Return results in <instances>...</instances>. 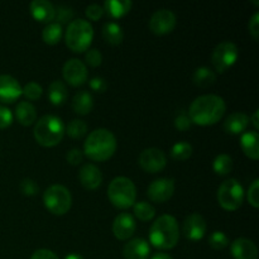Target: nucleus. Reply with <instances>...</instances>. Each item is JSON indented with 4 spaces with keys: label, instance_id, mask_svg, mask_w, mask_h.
Instances as JSON below:
<instances>
[{
    "label": "nucleus",
    "instance_id": "f257e3e1",
    "mask_svg": "<svg viewBox=\"0 0 259 259\" xmlns=\"http://www.w3.org/2000/svg\"><path fill=\"white\" fill-rule=\"evenodd\" d=\"M227 105L224 99L218 95H201L195 99L189 109L191 123L197 125H212L224 116Z\"/></svg>",
    "mask_w": 259,
    "mask_h": 259
},
{
    "label": "nucleus",
    "instance_id": "58836bf2",
    "mask_svg": "<svg viewBox=\"0 0 259 259\" xmlns=\"http://www.w3.org/2000/svg\"><path fill=\"white\" fill-rule=\"evenodd\" d=\"M247 197L249 204L252 205L254 209L259 206V180H254L252 185L249 186V190L247 192Z\"/></svg>",
    "mask_w": 259,
    "mask_h": 259
},
{
    "label": "nucleus",
    "instance_id": "a19ab883",
    "mask_svg": "<svg viewBox=\"0 0 259 259\" xmlns=\"http://www.w3.org/2000/svg\"><path fill=\"white\" fill-rule=\"evenodd\" d=\"M86 15L90 20H99L104 15V9L99 4H90L86 8Z\"/></svg>",
    "mask_w": 259,
    "mask_h": 259
},
{
    "label": "nucleus",
    "instance_id": "f8f14e48",
    "mask_svg": "<svg viewBox=\"0 0 259 259\" xmlns=\"http://www.w3.org/2000/svg\"><path fill=\"white\" fill-rule=\"evenodd\" d=\"M62 75L67 83L77 88V86L83 85L88 80V67L78 58H71L63 65Z\"/></svg>",
    "mask_w": 259,
    "mask_h": 259
},
{
    "label": "nucleus",
    "instance_id": "e433bc0d",
    "mask_svg": "<svg viewBox=\"0 0 259 259\" xmlns=\"http://www.w3.org/2000/svg\"><path fill=\"white\" fill-rule=\"evenodd\" d=\"M20 191L25 196H34L39 191V187L32 179H24L20 182Z\"/></svg>",
    "mask_w": 259,
    "mask_h": 259
},
{
    "label": "nucleus",
    "instance_id": "bb28decb",
    "mask_svg": "<svg viewBox=\"0 0 259 259\" xmlns=\"http://www.w3.org/2000/svg\"><path fill=\"white\" fill-rule=\"evenodd\" d=\"M103 37L109 45H120L123 42L124 33L120 25L115 22H108L103 27Z\"/></svg>",
    "mask_w": 259,
    "mask_h": 259
},
{
    "label": "nucleus",
    "instance_id": "f3484780",
    "mask_svg": "<svg viewBox=\"0 0 259 259\" xmlns=\"http://www.w3.org/2000/svg\"><path fill=\"white\" fill-rule=\"evenodd\" d=\"M78 180L86 190H96L103 182V175L95 164L86 163L78 171Z\"/></svg>",
    "mask_w": 259,
    "mask_h": 259
},
{
    "label": "nucleus",
    "instance_id": "20e7f679",
    "mask_svg": "<svg viewBox=\"0 0 259 259\" xmlns=\"http://www.w3.org/2000/svg\"><path fill=\"white\" fill-rule=\"evenodd\" d=\"M33 134L37 143L40 146L55 147L65 136V124L61 118L48 114L38 119Z\"/></svg>",
    "mask_w": 259,
    "mask_h": 259
},
{
    "label": "nucleus",
    "instance_id": "37998d69",
    "mask_svg": "<svg viewBox=\"0 0 259 259\" xmlns=\"http://www.w3.org/2000/svg\"><path fill=\"white\" fill-rule=\"evenodd\" d=\"M248 28H249V33L252 34L253 39L258 40L259 38V13L258 12H255L254 14H253V17L250 18Z\"/></svg>",
    "mask_w": 259,
    "mask_h": 259
},
{
    "label": "nucleus",
    "instance_id": "4c0bfd02",
    "mask_svg": "<svg viewBox=\"0 0 259 259\" xmlns=\"http://www.w3.org/2000/svg\"><path fill=\"white\" fill-rule=\"evenodd\" d=\"M85 61L89 66L91 67H98V66L101 65L103 62V55L99 50L96 48H91V50H88L85 55Z\"/></svg>",
    "mask_w": 259,
    "mask_h": 259
},
{
    "label": "nucleus",
    "instance_id": "393cba45",
    "mask_svg": "<svg viewBox=\"0 0 259 259\" xmlns=\"http://www.w3.org/2000/svg\"><path fill=\"white\" fill-rule=\"evenodd\" d=\"M131 0H108L104 3V12L110 18H121L129 13L132 8Z\"/></svg>",
    "mask_w": 259,
    "mask_h": 259
},
{
    "label": "nucleus",
    "instance_id": "ddd939ff",
    "mask_svg": "<svg viewBox=\"0 0 259 259\" xmlns=\"http://www.w3.org/2000/svg\"><path fill=\"white\" fill-rule=\"evenodd\" d=\"M175 194V181L172 179H158L151 182L147 189V195L149 200L153 202H166L174 196Z\"/></svg>",
    "mask_w": 259,
    "mask_h": 259
},
{
    "label": "nucleus",
    "instance_id": "7c9ffc66",
    "mask_svg": "<svg viewBox=\"0 0 259 259\" xmlns=\"http://www.w3.org/2000/svg\"><path fill=\"white\" fill-rule=\"evenodd\" d=\"M65 133L72 139H81L88 133V124L81 119H73L65 126Z\"/></svg>",
    "mask_w": 259,
    "mask_h": 259
},
{
    "label": "nucleus",
    "instance_id": "39448f33",
    "mask_svg": "<svg viewBox=\"0 0 259 259\" xmlns=\"http://www.w3.org/2000/svg\"><path fill=\"white\" fill-rule=\"evenodd\" d=\"M94 38V29L85 19L71 20L67 25L65 40L67 47L75 53H82L89 50Z\"/></svg>",
    "mask_w": 259,
    "mask_h": 259
},
{
    "label": "nucleus",
    "instance_id": "c03bdc74",
    "mask_svg": "<svg viewBox=\"0 0 259 259\" xmlns=\"http://www.w3.org/2000/svg\"><path fill=\"white\" fill-rule=\"evenodd\" d=\"M191 120H190V118L186 114H180V115L175 119V126H176V129H179V131H187V129L191 128Z\"/></svg>",
    "mask_w": 259,
    "mask_h": 259
},
{
    "label": "nucleus",
    "instance_id": "7ed1b4c3",
    "mask_svg": "<svg viewBox=\"0 0 259 259\" xmlns=\"http://www.w3.org/2000/svg\"><path fill=\"white\" fill-rule=\"evenodd\" d=\"M180 239L179 223L172 215H162L152 224L149 243L157 249H172Z\"/></svg>",
    "mask_w": 259,
    "mask_h": 259
},
{
    "label": "nucleus",
    "instance_id": "423d86ee",
    "mask_svg": "<svg viewBox=\"0 0 259 259\" xmlns=\"http://www.w3.org/2000/svg\"><path fill=\"white\" fill-rule=\"evenodd\" d=\"M108 197L111 204L115 207H118V209H129V207H132L136 204V185L128 177H115L109 184Z\"/></svg>",
    "mask_w": 259,
    "mask_h": 259
},
{
    "label": "nucleus",
    "instance_id": "49530a36",
    "mask_svg": "<svg viewBox=\"0 0 259 259\" xmlns=\"http://www.w3.org/2000/svg\"><path fill=\"white\" fill-rule=\"evenodd\" d=\"M30 259H58V257L50 249H38L33 253Z\"/></svg>",
    "mask_w": 259,
    "mask_h": 259
},
{
    "label": "nucleus",
    "instance_id": "1a4fd4ad",
    "mask_svg": "<svg viewBox=\"0 0 259 259\" xmlns=\"http://www.w3.org/2000/svg\"><path fill=\"white\" fill-rule=\"evenodd\" d=\"M239 51L233 42H222L214 48L211 55V62L215 70L219 73L225 72L228 68L232 67L238 60Z\"/></svg>",
    "mask_w": 259,
    "mask_h": 259
},
{
    "label": "nucleus",
    "instance_id": "c9c22d12",
    "mask_svg": "<svg viewBox=\"0 0 259 259\" xmlns=\"http://www.w3.org/2000/svg\"><path fill=\"white\" fill-rule=\"evenodd\" d=\"M55 18H57V22L56 23H58V24L71 22V19L73 18L72 8L67 7V5H60V7L56 8Z\"/></svg>",
    "mask_w": 259,
    "mask_h": 259
},
{
    "label": "nucleus",
    "instance_id": "9d476101",
    "mask_svg": "<svg viewBox=\"0 0 259 259\" xmlns=\"http://www.w3.org/2000/svg\"><path fill=\"white\" fill-rule=\"evenodd\" d=\"M138 163L146 172L157 174L161 172L167 164V157L163 151L158 148H147L141 152L138 157Z\"/></svg>",
    "mask_w": 259,
    "mask_h": 259
},
{
    "label": "nucleus",
    "instance_id": "ea45409f",
    "mask_svg": "<svg viewBox=\"0 0 259 259\" xmlns=\"http://www.w3.org/2000/svg\"><path fill=\"white\" fill-rule=\"evenodd\" d=\"M13 123V113L10 109L0 105V129H5L12 125Z\"/></svg>",
    "mask_w": 259,
    "mask_h": 259
},
{
    "label": "nucleus",
    "instance_id": "dca6fc26",
    "mask_svg": "<svg viewBox=\"0 0 259 259\" xmlns=\"http://www.w3.org/2000/svg\"><path fill=\"white\" fill-rule=\"evenodd\" d=\"M22 96V86L17 78L10 75H0V101L14 103Z\"/></svg>",
    "mask_w": 259,
    "mask_h": 259
},
{
    "label": "nucleus",
    "instance_id": "412c9836",
    "mask_svg": "<svg viewBox=\"0 0 259 259\" xmlns=\"http://www.w3.org/2000/svg\"><path fill=\"white\" fill-rule=\"evenodd\" d=\"M240 147L247 157L253 161L259 158V136L258 132L249 131L244 132L240 137Z\"/></svg>",
    "mask_w": 259,
    "mask_h": 259
},
{
    "label": "nucleus",
    "instance_id": "8fccbe9b",
    "mask_svg": "<svg viewBox=\"0 0 259 259\" xmlns=\"http://www.w3.org/2000/svg\"><path fill=\"white\" fill-rule=\"evenodd\" d=\"M65 259H85V258H83L82 255L77 254V253H71V254H68Z\"/></svg>",
    "mask_w": 259,
    "mask_h": 259
},
{
    "label": "nucleus",
    "instance_id": "9b49d317",
    "mask_svg": "<svg viewBox=\"0 0 259 259\" xmlns=\"http://www.w3.org/2000/svg\"><path fill=\"white\" fill-rule=\"evenodd\" d=\"M176 15L172 10L159 9L151 17L149 20V29L157 35H164L171 33L176 27Z\"/></svg>",
    "mask_w": 259,
    "mask_h": 259
},
{
    "label": "nucleus",
    "instance_id": "0eeeda50",
    "mask_svg": "<svg viewBox=\"0 0 259 259\" xmlns=\"http://www.w3.org/2000/svg\"><path fill=\"white\" fill-rule=\"evenodd\" d=\"M46 209L53 215H65L72 205V196L67 187L62 185H52L43 194Z\"/></svg>",
    "mask_w": 259,
    "mask_h": 259
},
{
    "label": "nucleus",
    "instance_id": "aec40b11",
    "mask_svg": "<svg viewBox=\"0 0 259 259\" xmlns=\"http://www.w3.org/2000/svg\"><path fill=\"white\" fill-rule=\"evenodd\" d=\"M30 13L35 20L42 23H50L51 20L55 19L56 8L53 7L52 3L47 0H33L30 3Z\"/></svg>",
    "mask_w": 259,
    "mask_h": 259
},
{
    "label": "nucleus",
    "instance_id": "4be33fe9",
    "mask_svg": "<svg viewBox=\"0 0 259 259\" xmlns=\"http://www.w3.org/2000/svg\"><path fill=\"white\" fill-rule=\"evenodd\" d=\"M249 125V116L244 113H232L224 123V129L230 134H243Z\"/></svg>",
    "mask_w": 259,
    "mask_h": 259
},
{
    "label": "nucleus",
    "instance_id": "f704fd0d",
    "mask_svg": "<svg viewBox=\"0 0 259 259\" xmlns=\"http://www.w3.org/2000/svg\"><path fill=\"white\" fill-rule=\"evenodd\" d=\"M43 89L39 83L30 81L24 88H22V95H24L28 100H38L42 96Z\"/></svg>",
    "mask_w": 259,
    "mask_h": 259
},
{
    "label": "nucleus",
    "instance_id": "f03ea898",
    "mask_svg": "<svg viewBox=\"0 0 259 259\" xmlns=\"http://www.w3.org/2000/svg\"><path fill=\"white\" fill-rule=\"evenodd\" d=\"M116 151V138L109 129H95L83 143V152L91 161L104 162L113 157Z\"/></svg>",
    "mask_w": 259,
    "mask_h": 259
},
{
    "label": "nucleus",
    "instance_id": "a211bd4d",
    "mask_svg": "<svg viewBox=\"0 0 259 259\" xmlns=\"http://www.w3.org/2000/svg\"><path fill=\"white\" fill-rule=\"evenodd\" d=\"M230 252L234 259H258V248L247 238H238L230 245Z\"/></svg>",
    "mask_w": 259,
    "mask_h": 259
},
{
    "label": "nucleus",
    "instance_id": "72a5a7b5",
    "mask_svg": "<svg viewBox=\"0 0 259 259\" xmlns=\"http://www.w3.org/2000/svg\"><path fill=\"white\" fill-rule=\"evenodd\" d=\"M209 244L212 249L223 250L229 245V238L223 232H214L209 238Z\"/></svg>",
    "mask_w": 259,
    "mask_h": 259
},
{
    "label": "nucleus",
    "instance_id": "6e6552de",
    "mask_svg": "<svg viewBox=\"0 0 259 259\" xmlns=\"http://www.w3.org/2000/svg\"><path fill=\"white\" fill-rule=\"evenodd\" d=\"M244 201V190L235 179L225 180L218 189V202L228 211H235Z\"/></svg>",
    "mask_w": 259,
    "mask_h": 259
},
{
    "label": "nucleus",
    "instance_id": "473e14b6",
    "mask_svg": "<svg viewBox=\"0 0 259 259\" xmlns=\"http://www.w3.org/2000/svg\"><path fill=\"white\" fill-rule=\"evenodd\" d=\"M192 146L189 142H177L171 148V157L175 161H186L191 157Z\"/></svg>",
    "mask_w": 259,
    "mask_h": 259
},
{
    "label": "nucleus",
    "instance_id": "2f4dec72",
    "mask_svg": "<svg viewBox=\"0 0 259 259\" xmlns=\"http://www.w3.org/2000/svg\"><path fill=\"white\" fill-rule=\"evenodd\" d=\"M212 168H214L215 174L219 175V176H225V175H228L233 168L232 157H230L229 154H219V156L214 159Z\"/></svg>",
    "mask_w": 259,
    "mask_h": 259
},
{
    "label": "nucleus",
    "instance_id": "a878e982",
    "mask_svg": "<svg viewBox=\"0 0 259 259\" xmlns=\"http://www.w3.org/2000/svg\"><path fill=\"white\" fill-rule=\"evenodd\" d=\"M67 98L68 93L65 83L60 80L53 81L50 85V88H48V99H50L51 103L56 106L63 105L65 101L67 100Z\"/></svg>",
    "mask_w": 259,
    "mask_h": 259
},
{
    "label": "nucleus",
    "instance_id": "79ce46f5",
    "mask_svg": "<svg viewBox=\"0 0 259 259\" xmlns=\"http://www.w3.org/2000/svg\"><path fill=\"white\" fill-rule=\"evenodd\" d=\"M66 159H67L68 163L72 164V166H77V164H80L81 162H82L83 154L78 148H72L71 151H68L67 154H66Z\"/></svg>",
    "mask_w": 259,
    "mask_h": 259
},
{
    "label": "nucleus",
    "instance_id": "b1692460",
    "mask_svg": "<svg viewBox=\"0 0 259 259\" xmlns=\"http://www.w3.org/2000/svg\"><path fill=\"white\" fill-rule=\"evenodd\" d=\"M94 108V99L88 91H78L72 99V109L80 115H88Z\"/></svg>",
    "mask_w": 259,
    "mask_h": 259
},
{
    "label": "nucleus",
    "instance_id": "2eb2a0df",
    "mask_svg": "<svg viewBox=\"0 0 259 259\" xmlns=\"http://www.w3.org/2000/svg\"><path fill=\"white\" fill-rule=\"evenodd\" d=\"M136 220L133 215L129 212H121L114 219L113 223V233L114 237L119 240H128L133 237L136 232Z\"/></svg>",
    "mask_w": 259,
    "mask_h": 259
},
{
    "label": "nucleus",
    "instance_id": "a18cd8bd",
    "mask_svg": "<svg viewBox=\"0 0 259 259\" xmlns=\"http://www.w3.org/2000/svg\"><path fill=\"white\" fill-rule=\"evenodd\" d=\"M90 88L94 91H96V93H104L106 88H108V83H106V81L103 77H94L90 81Z\"/></svg>",
    "mask_w": 259,
    "mask_h": 259
},
{
    "label": "nucleus",
    "instance_id": "de8ad7c7",
    "mask_svg": "<svg viewBox=\"0 0 259 259\" xmlns=\"http://www.w3.org/2000/svg\"><path fill=\"white\" fill-rule=\"evenodd\" d=\"M258 115H259V110H255L254 113H253L252 118L249 119V121H252V124H253V125H254L255 132H257L258 129H259V120H258Z\"/></svg>",
    "mask_w": 259,
    "mask_h": 259
},
{
    "label": "nucleus",
    "instance_id": "4468645a",
    "mask_svg": "<svg viewBox=\"0 0 259 259\" xmlns=\"http://www.w3.org/2000/svg\"><path fill=\"white\" fill-rule=\"evenodd\" d=\"M206 228V220L204 219V217L195 212V214L189 215L185 219L182 232H184V235L186 239L192 240V242H197V240H201L205 237Z\"/></svg>",
    "mask_w": 259,
    "mask_h": 259
},
{
    "label": "nucleus",
    "instance_id": "6ab92c4d",
    "mask_svg": "<svg viewBox=\"0 0 259 259\" xmlns=\"http://www.w3.org/2000/svg\"><path fill=\"white\" fill-rule=\"evenodd\" d=\"M151 248L148 242L142 238H136L126 243L123 248V255L125 259H148Z\"/></svg>",
    "mask_w": 259,
    "mask_h": 259
},
{
    "label": "nucleus",
    "instance_id": "c756f323",
    "mask_svg": "<svg viewBox=\"0 0 259 259\" xmlns=\"http://www.w3.org/2000/svg\"><path fill=\"white\" fill-rule=\"evenodd\" d=\"M134 209V215L138 218L141 222H149L154 218L156 215V209L153 207V205H151L147 201H139L136 202L133 205Z\"/></svg>",
    "mask_w": 259,
    "mask_h": 259
},
{
    "label": "nucleus",
    "instance_id": "09e8293b",
    "mask_svg": "<svg viewBox=\"0 0 259 259\" xmlns=\"http://www.w3.org/2000/svg\"><path fill=\"white\" fill-rule=\"evenodd\" d=\"M151 259H174L171 255L166 254V253H156Z\"/></svg>",
    "mask_w": 259,
    "mask_h": 259
},
{
    "label": "nucleus",
    "instance_id": "cd10ccee",
    "mask_svg": "<svg viewBox=\"0 0 259 259\" xmlns=\"http://www.w3.org/2000/svg\"><path fill=\"white\" fill-rule=\"evenodd\" d=\"M192 80H194V83L196 86L207 88V86H211L217 81V75L209 67H199L195 70Z\"/></svg>",
    "mask_w": 259,
    "mask_h": 259
},
{
    "label": "nucleus",
    "instance_id": "5701e85b",
    "mask_svg": "<svg viewBox=\"0 0 259 259\" xmlns=\"http://www.w3.org/2000/svg\"><path fill=\"white\" fill-rule=\"evenodd\" d=\"M15 116L22 125L29 126L37 120V110L29 101H20L15 108Z\"/></svg>",
    "mask_w": 259,
    "mask_h": 259
},
{
    "label": "nucleus",
    "instance_id": "c85d7f7f",
    "mask_svg": "<svg viewBox=\"0 0 259 259\" xmlns=\"http://www.w3.org/2000/svg\"><path fill=\"white\" fill-rule=\"evenodd\" d=\"M42 38L47 45H57L62 38V27L58 23H50L42 32Z\"/></svg>",
    "mask_w": 259,
    "mask_h": 259
}]
</instances>
